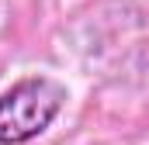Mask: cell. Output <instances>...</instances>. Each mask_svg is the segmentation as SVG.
<instances>
[{"label": "cell", "mask_w": 149, "mask_h": 145, "mask_svg": "<svg viewBox=\"0 0 149 145\" xmlns=\"http://www.w3.org/2000/svg\"><path fill=\"white\" fill-rule=\"evenodd\" d=\"M66 104V86L52 76L17 79L0 93V145H24L49 131L56 114Z\"/></svg>", "instance_id": "obj_1"}]
</instances>
